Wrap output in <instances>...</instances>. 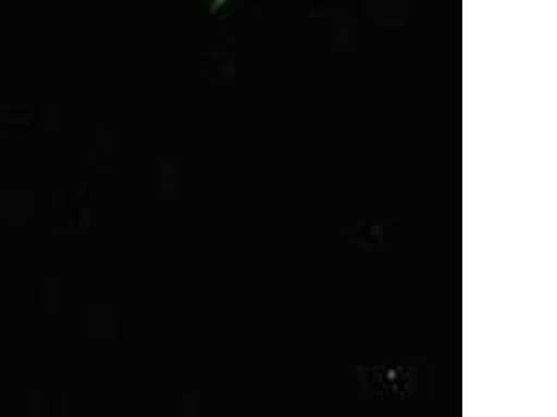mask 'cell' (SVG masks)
<instances>
[{
    "instance_id": "cell-1",
    "label": "cell",
    "mask_w": 557,
    "mask_h": 417,
    "mask_svg": "<svg viewBox=\"0 0 557 417\" xmlns=\"http://www.w3.org/2000/svg\"><path fill=\"white\" fill-rule=\"evenodd\" d=\"M228 0H212L211 10L212 12H218L219 9L225 7Z\"/></svg>"
}]
</instances>
